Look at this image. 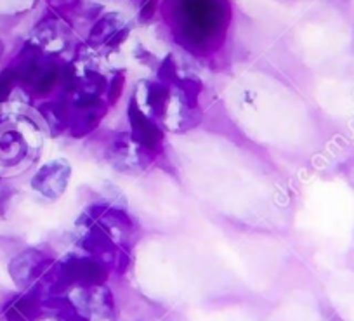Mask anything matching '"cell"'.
<instances>
[{
	"label": "cell",
	"instance_id": "3",
	"mask_svg": "<svg viewBox=\"0 0 354 321\" xmlns=\"http://www.w3.org/2000/svg\"><path fill=\"white\" fill-rule=\"evenodd\" d=\"M129 122H131L134 143H138L142 149H148V152L158 148L163 139V132L160 131V127L151 118H148L139 110L134 98L131 99V104H129Z\"/></svg>",
	"mask_w": 354,
	"mask_h": 321
},
{
	"label": "cell",
	"instance_id": "12",
	"mask_svg": "<svg viewBox=\"0 0 354 321\" xmlns=\"http://www.w3.org/2000/svg\"><path fill=\"white\" fill-rule=\"evenodd\" d=\"M2 51H4V46H2V42H0V54H2Z\"/></svg>",
	"mask_w": 354,
	"mask_h": 321
},
{
	"label": "cell",
	"instance_id": "10",
	"mask_svg": "<svg viewBox=\"0 0 354 321\" xmlns=\"http://www.w3.org/2000/svg\"><path fill=\"white\" fill-rule=\"evenodd\" d=\"M158 78L167 85H169V82L177 80V68H176V63H174L172 56H167V59L160 64Z\"/></svg>",
	"mask_w": 354,
	"mask_h": 321
},
{
	"label": "cell",
	"instance_id": "8",
	"mask_svg": "<svg viewBox=\"0 0 354 321\" xmlns=\"http://www.w3.org/2000/svg\"><path fill=\"white\" fill-rule=\"evenodd\" d=\"M174 84L181 89L183 95H185L186 102H188V108H192V110L193 108H196V104H198V95L203 89L202 82H200L196 77H188V78H181V80L177 78Z\"/></svg>",
	"mask_w": 354,
	"mask_h": 321
},
{
	"label": "cell",
	"instance_id": "4",
	"mask_svg": "<svg viewBox=\"0 0 354 321\" xmlns=\"http://www.w3.org/2000/svg\"><path fill=\"white\" fill-rule=\"evenodd\" d=\"M44 257L40 252L26 250L11 262V268L9 269H11L15 282L23 285V283H28L30 279H33V276L37 275V271H40Z\"/></svg>",
	"mask_w": 354,
	"mask_h": 321
},
{
	"label": "cell",
	"instance_id": "7",
	"mask_svg": "<svg viewBox=\"0 0 354 321\" xmlns=\"http://www.w3.org/2000/svg\"><path fill=\"white\" fill-rule=\"evenodd\" d=\"M118 30H120V18L117 15H108L93 26L88 37L93 44H108Z\"/></svg>",
	"mask_w": 354,
	"mask_h": 321
},
{
	"label": "cell",
	"instance_id": "2",
	"mask_svg": "<svg viewBox=\"0 0 354 321\" xmlns=\"http://www.w3.org/2000/svg\"><path fill=\"white\" fill-rule=\"evenodd\" d=\"M70 181V167L63 162L44 165L32 179V186L47 198H59Z\"/></svg>",
	"mask_w": 354,
	"mask_h": 321
},
{
	"label": "cell",
	"instance_id": "1",
	"mask_svg": "<svg viewBox=\"0 0 354 321\" xmlns=\"http://www.w3.org/2000/svg\"><path fill=\"white\" fill-rule=\"evenodd\" d=\"M167 21L189 53L217 49L231 21L230 0H167Z\"/></svg>",
	"mask_w": 354,
	"mask_h": 321
},
{
	"label": "cell",
	"instance_id": "6",
	"mask_svg": "<svg viewBox=\"0 0 354 321\" xmlns=\"http://www.w3.org/2000/svg\"><path fill=\"white\" fill-rule=\"evenodd\" d=\"M170 89L169 85L163 82H148V101L149 110H151L153 117L162 118L165 115L167 104H169Z\"/></svg>",
	"mask_w": 354,
	"mask_h": 321
},
{
	"label": "cell",
	"instance_id": "9",
	"mask_svg": "<svg viewBox=\"0 0 354 321\" xmlns=\"http://www.w3.org/2000/svg\"><path fill=\"white\" fill-rule=\"evenodd\" d=\"M124 87H125V77H124V75H122V73L115 75V77L110 80V84H108V89H106L108 102H110V104H117L118 99L122 98Z\"/></svg>",
	"mask_w": 354,
	"mask_h": 321
},
{
	"label": "cell",
	"instance_id": "11",
	"mask_svg": "<svg viewBox=\"0 0 354 321\" xmlns=\"http://www.w3.org/2000/svg\"><path fill=\"white\" fill-rule=\"evenodd\" d=\"M156 8H158V0H148V2L141 8V11H139V19H141L142 23H148L149 19L155 16Z\"/></svg>",
	"mask_w": 354,
	"mask_h": 321
},
{
	"label": "cell",
	"instance_id": "5",
	"mask_svg": "<svg viewBox=\"0 0 354 321\" xmlns=\"http://www.w3.org/2000/svg\"><path fill=\"white\" fill-rule=\"evenodd\" d=\"M25 139L21 138V132L2 127V124H0V160L16 163L25 156Z\"/></svg>",
	"mask_w": 354,
	"mask_h": 321
}]
</instances>
